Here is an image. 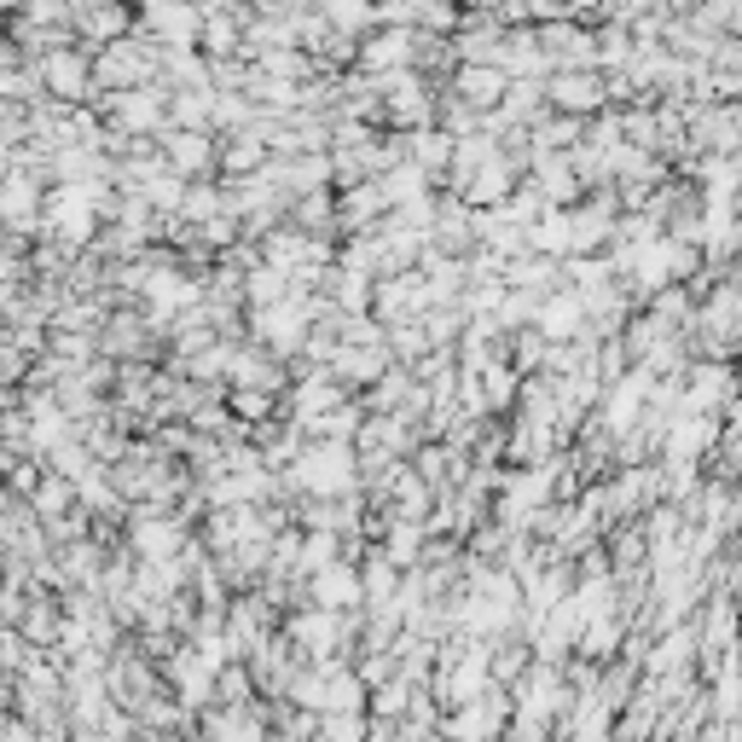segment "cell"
<instances>
[{"instance_id":"6da1fadb","label":"cell","mask_w":742,"mask_h":742,"mask_svg":"<svg viewBox=\"0 0 742 742\" xmlns=\"http://www.w3.org/2000/svg\"><path fill=\"white\" fill-rule=\"evenodd\" d=\"M725 389H731V377H725L719 366H702V377L690 383V400H696V406H708V400H719Z\"/></svg>"}]
</instances>
